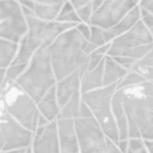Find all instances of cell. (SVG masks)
Instances as JSON below:
<instances>
[{
	"mask_svg": "<svg viewBox=\"0 0 153 153\" xmlns=\"http://www.w3.org/2000/svg\"><path fill=\"white\" fill-rule=\"evenodd\" d=\"M82 101H83L82 100V92L79 91V92H76L73 97H70V100H69L64 106H61L59 118H71V120L78 118ZM59 118H57V120H59Z\"/></svg>",
	"mask_w": 153,
	"mask_h": 153,
	"instance_id": "cell-20",
	"label": "cell"
},
{
	"mask_svg": "<svg viewBox=\"0 0 153 153\" xmlns=\"http://www.w3.org/2000/svg\"><path fill=\"white\" fill-rule=\"evenodd\" d=\"M75 10H76V13H78L79 18L82 20V22L90 24L91 17H92V14H94V8H92V4H91V3H88V4L83 5V7H81V8L75 9Z\"/></svg>",
	"mask_w": 153,
	"mask_h": 153,
	"instance_id": "cell-27",
	"label": "cell"
},
{
	"mask_svg": "<svg viewBox=\"0 0 153 153\" xmlns=\"http://www.w3.org/2000/svg\"><path fill=\"white\" fill-rule=\"evenodd\" d=\"M1 88L5 112L21 126L34 132L38 128L40 116L38 104L16 82L1 85Z\"/></svg>",
	"mask_w": 153,
	"mask_h": 153,
	"instance_id": "cell-3",
	"label": "cell"
},
{
	"mask_svg": "<svg viewBox=\"0 0 153 153\" xmlns=\"http://www.w3.org/2000/svg\"><path fill=\"white\" fill-rule=\"evenodd\" d=\"M29 64H10L8 68H7V73H5V78L3 81L1 85H5V83H12L16 82L22 73H24L26 69H27Z\"/></svg>",
	"mask_w": 153,
	"mask_h": 153,
	"instance_id": "cell-24",
	"label": "cell"
},
{
	"mask_svg": "<svg viewBox=\"0 0 153 153\" xmlns=\"http://www.w3.org/2000/svg\"><path fill=\"white\" fill-rule=\"evenodd\" d=\"M59 139H60V152L61 153H81L79 141L75 132L74 120L71 118H59Z\"/></svg>",
	"mask_w": 153,
	"mask_h": 153,
	"instance_id": "cell-11",
	"label": "cell"
},
{
	"mask_svg": "<svg viewBox=\"0 0 153 153\" xmlns=\"http://www.w3.org/2000/svg\"><path fill=\"white\" fill-rule=\"evenodd\" d=\"M57 21H61V22H68V24H73V25H78L81 24L82 20L79 18L78 13H76L75 8L71 5V3L66 0L64 3L62 8H61V12L57 17Z\"/></svg>",
	"mask_w": 153,
	"mask_h": 153,
	"instance_id": "cell-22",
	"label": "cell"
},
{
	"mask_svg": "<svg viewBox=\"0 0 153 153\" xmlns=\"http://www.w3.org/2000/svg\"><path fill=\"white\" fill-rule=\"evenodd\" d=\"M137 64L141 65V66H152L153 68V49L149 51L143 59H140L137 61Z\"/></svg>",
	"mask_w": 153,
	"mask_h": 153,
	"instance_id": "cell-32",
	"label": "cell"
},
{
	"mask_svg": "<svg viewBox=\"0 0 153 153\" xmlns=\"http://www.w3.org/2000/svg\"><path fill=\"white\" fill-rule=\"evenodd\" d=\"M105 59V57H104ZM102 74H104V60L92 70H87L81 81V92L86 94L102 87Z\"/></svg>",
	"mask_w": 153,
	"mask_h": 153,
	"instance_id": "cell-16",
	"label": "cell"
},
{
	"mask_svg": "<svg viewBox=\"0 0 153 153\" xmlns=\"http://www.w3.org/2000/svg\"><path fill=\"white\" fill-rule=\"evenodd\" d=\"M76 29H78V31L82 34V36L85 38V39L90 40V36H91V25L90 24H86V22H81V24H78L75 26Z\"/></svg>",
	"mask_w": 153,
	"mask_h": 153,
	"instance_id": "cell-31",
	"label": "cell"
},
{
	"mask_svg": "<svg viewBox=\"0 0 153 153\" xmlns=\"http://www.w3.org/2000/svg\"><path fill=\"white\" fill-rule=\"evenodd\" d=\"M64 4H42V3H34V14L43 21H55L57 20Z\"/></svg>",
	"mask_w": 153,
	"mask_h": 153,
	"instance_id": "cell-18",
	"label": "cell"
},
{
	"mask_svg": "<svg viewBox=\"0 0 153 153\" xmlns=\"http://www.w3.org/2000/svg\"><path fill=\"white\" fill-rule=\"evenodd\" d=\"M18 51V44L10 40L0 39V68H8L13 62Z\"/></svg>",
	"mask_w": 153,
	"mask_h": 153,
	"instance_id": "cell-19",
	"label": "cell"
},
{
	"mask_svg": "<svg viewBox=\"0 0 153 153\" xmlns=\"http://www.w3.org/2000/svg\"><path fill=\"white\" fill-rule=\"evenodd\" d=\"M137 4L139 0H105L94 12L90 25L104 30L110 29L117 25Z\"/></svg>",
	"mask_w": 153,
	"mask_h": 153,
	"instance_id": "cell-6",
	"label": "cell"
},
{
	"mask_svg": "<svg viewBox=\"0 0 153 153\" xmlns=\"http://www.w3.org/2000/svg\"><path fill=\"white\" fill-rule=\"evenodd\" d=\"M31 148L34 153H61L57 121L48 122L44 126H38L34 131Z\"/></svg>",
	"mask_w": 153,
	"mask_h": 153,
	"instance_id": "cell-9",
	"label": "cell"
},
{
	"mask_svg": "<svg viewBox=\"0 0 153 153\" xmlns=\"http://www.w3.org/2000/svg\"><path fill=\"white\" fill-rule=\"evenodd\" d=\"M112 110L116 120L118 134H120V140L128 139V128H127V114H126L123 100H122V92L120 90L116 91L112 99Z\"/></svg>",
	"mask_w": 153,
	"mask_h": 153,
	"instance_id": "cell-13",
	"label": "cell"
},
{
	"mask_svg": "<svg viewBox=\"0 0 153 153\" xmlns=\"http://www.w3.org/2000/svg\"><path fill=\"white\" fill-rule=\"evenodd\" d=\"M26 34H27V24L24 13L16 14L0 22V39L10 40L18 44Z\"/></svg>",
	"mask_w": 153,
	"mask_h": 153,
	"instance_id": "cell-12",
	"label": "cell"
},
{
	"mask_svg": "<svg viewBox=\"0 0 153 153\" xmlns=\"http://www.w3.org/2000/svg\"><path fill=\"white\" fill-rule=\"evenodd\" d=\"M122 100L126 113L130 114L136 122L140 130V135L143 140H153V110L144 108L139 102L136 96L128 90L122 88Z\"/></svg>",
	"mask_w": 153,
	"mask_h": 153,
	"instance_id": "cell-7",
	"label": "cell"
},
{
	"mask_svg": "<svg viewBox=\"0 0 153 153\" xmlns=\"http://www.w3.org/2000/svg\"><path fill=\"white\" fill-rule=\"evenodd\" d=\"M152 49H153V43L143 44V45H137V47H132L130 49H126V51L122 52L120 56H127V57H131V59L139 61L140 59H143L149 51H152Z\"/></svg>",
	"mask_w": 153,
	"mask_h": 153,
	"instance_id": "cell-25",
	"label": "cell"
},
{
	"mask_svg": "<svg viewBox=\"0 0 153 153\" xmlns=\"http://www.w3.org/2000/svg\"><path fill=\"white\" fill-rule=\"evenodd\" d=\"M38 108H39L40 114L44 118H47L48 122L57 121L60 116L61 106L59 105L56 96V87H52L47 94L43 96V99L38 102Z\"/></svg>",
	"mask_w": 153,
	"mask_h": 153,
	"instance_id": "cell-14",
	"label": "cell"
},
{
	"mask_svg": "<svg viewBox=\"0 0 153 153\" xmlns=\"http://www.w3.org/2000/svg\"><path fill=\"white\" fill-rule=\"evenodd\" d=\"M94 114L91 112V109L87 106L86 102L82 101V105H81V110H79V117H92Z\"/></svg>",
	"mask_w": 153,
	"mask_h": 153,
	"instance_id": "cell-33",
	"label": "cell"
},
{
	"mask_svg": "<svg viewBox=\"0 0 153 153\" xmlns=\"http://www.w3.org/2000/svg\"><path fill=\"white\" fill-rule=\"evenodd\" d=\"M145 82V79L141 76L139 73L130 70L127 71L123 78L120 82H117V90H122V88H127V87H132V86H137L140 83Z\"/></svg>",
	"mask_w": 153,
	"mask_h": 153,
	"instance_id": "cell-23",
	"label": "cell"
},
{
	"mask_svg": "<svg viewBox=\"0 0 153 153\" xmlns=\"http://www.w3.org/2000/svg\"><path fill=\"white\" fill-rule=\"evenodd\" d=\"M20 13L22 8L18 0H0V22Z\"/></svg>",
	"mask_w": 153,
	"mask_h": 153,
	"instance_id": "cell-21",
	"label": "cell"
},
{
	"mask_svg": "<svg viewBox=\"0 0 153 153\" xmlns=\"http://www.w3.org/2000/svg\"><path fill=\"white\" fill-rule=\"evenodd\" d=\"M140 20H141V12H140V5L137 4L135 8H132L130 10L117 25H114L113 27H110V30H112L113 34L117 38V36L122 35L123 33L128 31L131 27H134Z\"/></svg>",
	"mask_w": 153,
	"mask_h": 153,
	"instance_id": "cell-17",
	"label": "cell"
},
{
	"mask_svg": "<svg viewBox=\"0 0 153 153\" xmlns=\"http://www.w3.org/2000/svg\"><path fill=\"white\" fill-rule=\"evenodd\" d=\"M5 73H7V68H0V83H3V81H4Z\"/></svg>",
	"mask_w": 153,
	"mask_h": 153,
	"instance_id": "cell-40",
	"label": "cell"
},
{
	"mask_svg": "<svg viewBox=\"0 0 153 153\" xmlns=\"http://www.w3.org/2000/svg\"><path fill=\"white\" fill-rule=\"evenodd\" d=\"M69 1L71 3V5L74 7L75 9H78V8H81V7H83V5H86V4H88V3H91L92 0H69Z\"/></svg>",
	"mask_w": 153,
	"mask_h": 153,
	"instance_id": "cell-35",
	"label": "cell"
},
{
	"mask_svg": "<svg viewBox=\"0 0 153 153\" xmlns=\"http://www.w3.org/2000/svg\"><path fill=\"white\" fill-rule=\"evenodd\" d=\"M127 69L121 66L113 57L106 55L104 59V74H102V85L109 86L120 82L127 74Z\"/></svg>",
	"mask_w": 153,
	"mask_h": 153,
	"instance_id": "cell-15",
	"label": "cell"
},
{
	"mask_svg": "<svg viewBox=\"0 0 153 153\" xmlns=\"http://www.w3.org/2000/svg\"><path fill=\"white\" fill-rule=\"evenodd\" d=\"M144 147L148 153H153V140H144Z\"/></svg>",
	"mask_w": 153,
	"mask_h": 153,
	"instance_id": "cell-38",
	"label": "cell"
},
{
	"mask_svg": "<svg viewBox=\"0 0 153 153\" xmlns=\"http://www.w3.org/2000/svg\"><path fill=\"white\" fill-rule=\"evenodd\" d=\"M116 91L117 83H113V85L109 86H102L97 90L82 94V100L91 109L95 120L99 122V125H100L105 135L110 140H113L114 143H118L120 134H118V127L112 110V99L113 95L116 94Z\"/></svg>",
	"mask_w": 153,
	"mask_h": 153,
	"instance_id": "cell-4",
	"label": "cell"
},
{
	"mask_svg": "<svg viewBox=\"0 0 153 153\" xmlns=\"http://www.w3.org/2000/svg\"><path fill=\"white\" fill-rule=\"evenodd\" d=\"M36 3H42V4H64L66 0H34Z\"/></svg>",
	"mask_w": 153,
	"mask_h": 153,
	"instance_id": "cell-37",
	"label": "cell"
},
{
	"mask_svg": "<svg viewBox=\"0 0 153 153\" xmlns=\"http://www.w3.org/2000/svg\"><path fill=\"white\" fill-rule=\"evenodd\" d=\"M151 43H153V35L151 30L140 20L134 27H131L128 31L123 33L122 35L117 36L110 43V47L106 55L112 57L120 56L126 49L137 47V45H143V44H151Z\"/></svg>",
	"mask_w": 153,
	"mask_h": 153,
	"instance_id": "cell-8",
	"label": "cell"
},
{
	"mask_svg": "<svg viewBox=\"0 0 153 153\" xmlns=\"http://www.w3.org/2000/svg\"><path fill=\"white\" fill-rule=\"evenodd\" d=\"M101 153H122L121 149L118 148L117 143H114L113 140H110L109 137H106L104 145L101 148Z\"/></svg>",
	"mask_w": 153,
	"mask_h": 153,
	"instance_id": "cell-29",
	"label": "cell"
},
{
	"mask_svg": "<svg viewBox=\"0 0 153 153\" xmlns=\"http://www.w3.org/2000/svg\"><path fill=\"white\" fill-rule=\"evenodd\" d=\"M16 83L36 104L52 87L56 86L57 79L51 62L49 45H42L36 49L27 69L18 76Z\"/></svg>",
	"mask_w": 153,
	"mask_h": 153,
	"instance_id": "cell-2",
	"label": "cell"
},
{
	"mask_svg": "<svg viewBox=\"0 0 153 153\" xmlns=\"http://www.w3.org/2000/svg\"><path fill=\"white\" fill-rule=\"evenodd\" d=\"M110 57H112V56H110ZM113 59L116 60L117 62L121 65V66H123L125 69H127L128 71H130V70H132L134 65L136 64V60L131 59V57H127V56H114Z\"/></svg>",
	"mask_w": 153,
	"mask_h": 153,
	"instance_id": "cell-28",
	"label": "cell"
},
{
	"mask_svg": "<svg viewBox=\"0 0 153 153\" xmlns=\"http://www.w3.org/2000/svg\"><path fill=\"white\" fill-rule=\"evenodd\" d=\"M3 95V88H1V83H0V96Z\"/></svg>",
	"mask_w": 153,
	"mask_h": 153,
	"instance_id": "cell-42",
	"label": "cell"
},
{
	"mask_svg": "<svg viewBox=\"0 0 153 153\" xmlns=\"http://www.w3.org/2000/svg\"><path fill=\"white\" fill-rule=\"evenodd\" d=\"M25 153H34V152H33V148H31V145L26 148V152H25Z\"/></svg>",
	"mask_w": 153,
	"mask_h": 153,
	"instance_id": "cell-41",
	"label": "cell"
},
{
	"mask_svg": "<svg viewBox=\"0 0 153 153\" xmlns=\"http://www.w3.org/2000/svg\"><path fill=\"white\" fill-rule=\"evenodd\" d=\"M118 148L121 149V152L122 153H126L127 152V149H128V139H126V140H118Z\"/></svg>",
	"mask_w": 153,
	"mask_h": 153,
	"instance_id": "cell-36",
	"label": "cell"
},
{
	"mask_svg": "<svg viewBox=\"0 0 153 153\" xmlns=\"http://www.w3.org/2000/svg\"><path fill=\"white\" fill-rule=\"evenodd\" d=\"M26 148H18V149H10V151H1L0 153H25Z\"/></svg>",
	"mask_w": 153,
	"mask_h": 153,
	"instance_id": "cell-39",
	"label": "cell"
},
{
	"mask_svg": "<svg viewBox=\"0 0 153 153\" xmlns=\"http://www.w3.org/2000/svg\"><path fill=\"white\" fill-rule=\"evenodd\" d=\"M81 153H101L106 136L95 117H78L74 120Z\"/></svg>",
	"mask_w": 153,
	"mask_h": 153,
	"instance_id": "cell-5",
	"label": "cell"
},
{
	"mask_svg": "<svg viewBox=\"0 0 153 153\" xmlns=\"http://www.w3.org/2000/svg\"><path fill=\"white\" fill-rule=\"evenodd\" d=\"M96 48V45L82 36L76 27L60 34L49 45L51 62L57 81L88 62L90 55Z\"/></svg>",
	"mask_w": 153,
	"mask_h": 153,
	"instance_id": "cell-1",
	"label": "cell"
},
{
	"mask_svg": "<svg viewBox=\"0 0 153 153\" xmlns=\"http://www.w3.org/2000/svg\"><path fill=\"white\" fill-rule=\"evenodd\" d=\"M90 42H91L92 44L96 45V47H101V45L106 44L101 27H97V26H92V25H91V36H90Z\"/></svg>",
	"mask_w": 153,
	"mask_h": 153,
	"instance_id": "cell-26",
	"label": "cell"
},
{
	"mask_svg": "<svg viewBox=\"0 0 153 153\" xmlns=\"http://www.w3.org/2000/svg\"><path fill=\"white\" fill-rule=\"evenodd\" d=\"M140 12H141V21L144 22V25L147 26L149 30L153 29V14L151 12H148L147 9H144L143 7H140Z\"/></svg>",
	"mask_w": 153,
	"mask_h": 153,
	"instance_id": "cell-30",
	"label": "cell"
},
{
	"mask_svg": "<svg viewBox=\"0 0 153 153\" xmlns=\"http://www.w3.org/2000/svg\"><path fill=\"white\" fill-rule=\"evenodd\" d=\"M87 66H88V62L81 66L74 73L69 74L68 76L57 81L55 87H56L57 101H59L60 106H64L70 100V97H73L76 92L81 91V81H82L83 74L87 71Z\"/></svg>",
	"mask_w": 153,
	"mask_h": 153,
	"instance_id": "cell-10",
	"label": "cell"
},
{
	"mask_svg": "<svg viewBox=\"0 0 153 153\" xmlns=\"http://www.w3.org/2000/svg\"><path fill=\"white\" fill-rule=\"evenodd\" d=\"M140 7H143L144 9H147L148 12L153 14V0H140L139 1Z\"/></svg>",
	"mask_w": 153,
	"mask_h": 153,
	"instance_id": "cell-34",
	"label": "cell"
}]
</instances>
